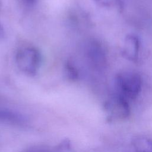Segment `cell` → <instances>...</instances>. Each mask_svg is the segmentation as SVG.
I'll return each instance as SVG.
<instances>
[{
  "instance_id": "cell-1",
  "label": "cell",
  "mask_w": 152,
  "mask_h": 152,
  "mask_svg": "<svg viewBox=\"0 0 152 152\" xmlns=\"http://www.w3.org/2000/svg\"><path fill=\"white\" fill-rule=\"evenodd\" d=\"M116 84L119 94L124 97L135 98L141 88V79L138 74L127 72L118 76Z\"/></svg>"
},
{
  "instance_id": "cell-2",
  "label": "cell",
  "mask_w": 152,
  "mask_h": 152,
  "mask_svg": "<svg viewBox=\"0 0 152 152\" xmlns=\"http://www.w3.org/2000/svg\"><path fill=\"white\" fill-rule=\"evenodd\" d=\"M17 61L22 69L29 73H34L39 65V52L31 48L23 49L17 55Z\"/></svg>"
},
{
  "instance_id": "cell-3",
  "label": "cell",
  "mask_w": 152,
  "mask_h": 152,
  "mask_svg": "<svg viewBox=\"0 0 152 152\" xmlns=\"http://www.w3.org/2000/svg\"><path fill=\"white\" fill-rule=\"evenodd\" d=\"M107 109L112 116L118 118H125L129 115V107L124 96L117 94L109 101Z\"/></svg>"
},
{
  "instance_id": "cell-4",
  "label": "cell",
  "mask_w": 152,
  "mask_h": 152,
  "mask_svg": "<svg viewBox=\"0 0 152 152\" xmlns=\"http://www.w3.org/2000/svg\"><path fill=\"white\" fill-rule=\"evenodd\" d=\"M139 49V40L137 37L129 35L125 39L124 46V54L127 58L134 60L137 58Z\"/></svg>"
},
{
  "instance_id": "cell-5",
  "label": "cell",
  "mask_w": 152,
  "mask_h": 152,
  "mask_svg": "<svg viewBox=\"0 0 152 152\" xmlns=\"http://www.w3.org/2000/svg\"><path fill=\"white\" fill-rule=\"evenodd\" d=\"M132 143L136 152H152V141L147 137L138 136Z\"/></svg>"
},
{
  "instance_id": "cell-6",
  "label": "cell",
  "mask_w": 152,
  "mask_h": 152,
  "mask_svg": "<svg viewBox=\"0 0 152 152\" xmlns=\"http://www.w3.org/2000/svg\"><path fill=\"white\" fill-rule=\"evenodd\" d=\"M24 121V118L15 112L6 110H0V122L20 124Z\"/></svg>"
},
{
  "instance_id": "cell-7",
  "label": "cell",
  "mask_w": 152,
  "mask_h": 152,
  "mask_svg": "<svg viewBox=\"0 0 152 152\" xmlns=\"http://www.w3.org/2000/svg\"><path fill=\"white\" fill-rule=\"evenodd\" d=\"M24 152H50V151L45 147L36 146L34 147H30L25 150Z\"/></svg>"
},
{
  "instance_id": "cell-8",
  "label": "cell",
  "mask_w": 152,
  "mask_h": 152,
  "mask_svg": "<svg viewBox=\"0 0 152 152\" xmlns=\"http://www.w3.org/2000/svg\"><path fill=\"white\" fill-rule=\"evenodd\" d=\"M27 1H30V2H33L34 0H27Z\"/></svg>"
}]
</instances>
